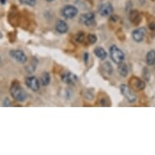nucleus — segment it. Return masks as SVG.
Segmentation results:
<instances>
[{
	"label": "nucleus",
	"instance_id": "4be33fe9",
	"mask_svg": "<svg viewBox=\"0 0 155 155\" xmlns=\"http://www.w3.org/2000/svg\"><path fill=\"white\" fill-rule=\"evenodd\" d=\"M84 39V34L83 33H78V35L76 37V41H80V42H81Z\"/></svg>",
	"mask_w": 155,
	"mask_h": 155
},
{
	"label": "nucleus",
	"instance_id": "2eb2a0df",
	"mask_svg": "<svg viewBox=\"0 0 155 155\" xmlns=\"http://www.w3.org/2000/svg\"><path fill=\"white\" fill-rule=\"evenodd\" d=\"M94 54L97 58H99L101 59H105L107 56L106 51L102 47H97V48L94 49Z\"/></svg>",
	"mask_w": 155,
	"mask_h": 155
},
{
	"label": "nucleus",
	"instance_id": "ddd939ff",
	"mask_svg": "<svg viewBox=\"0 0 155 155\" xmlns=\"http://www.w3.org/2000/svg\"><path fill=\"white\" fill-rule=\"evenodd\" d=\"M130 21H132L134 25H138L140 22V13L138 12L137 11L133 10L130 12L129 15Z\"/></svg>",
	"mask_w": 155,
	"mask_h": 155
},
{
	"label": "nucleus",
	"instance_id": "4468645a",
	"mask_svg": "<svg viewBox=\"0 0 155 155\" xmlns=\"http://www.w3.org/2000/svg\"><path fill=\"white\" fill-rule=\"evenodd\" d=\"M146 64L149 66H152L155 64V51L151 50L147 53L146 55Z\"/></svg>",
	"mask_w": 155,
	"mask_h": 155
},
{
	"label": "nucleus",
	"instance_id": "f3484780",
	"mask_svg": "<svg viewBox=\"0 0 155 155\" xmlns=\"http://www.w3.org/2000/svg\"><path fill=\"white\" fill-rule=\"evenodd\" d=\"M50 81H51V76H50V74L48 72H43L41 74V82L42 85H44V86L48 85L50 84Z\"/></svg>",
	"mask_w": 155,
	"mask_h": 155
},
{
	"label": "nucleus",
	"instance_id": "393cba45",
	"mask_svg": "<svg viewBox=\"0 0 155 155\" xmlns=\"http://www.w3.org/2000/svg\"><path fill=\"white\" fill-rule=\"evenodd\" d=\"M149 27L151 30H155V23H150L149 25Z\"/></svg>",
	"mask_w": 155,
	"mask_h": 155
},
{
	"label": "nucleus",
	"instance_id": "6e6552de",
	"mask_svg": "<svg viewBox=\"0 0 155 155\" xmlns=\"http://www.w3.org/2000/svg\"><path fill=\"white\" fill-rule=\"evenodd\" d=\"M146 30L145 28H136L132 33V39L137 42H141L144 40Z\"/></svg>",
	"mask_w": 155,
	"mask_h": 155
},
{
	"label": "nucleus",
	"instance_id": "f8f14e48",
	"mask_svg": "<svg viewBox=\"0 0 155 155\" xmlns=\"http://www.w3.org/2000/svg\"><path fill=\"white\" fill-rule=\"evenodd\" d=\"M55 29L58 33H65L68 30V24L65 21H59L56 23Z\"/></svg>",
	"mask_w": 155,
	"mask_h": 155
},
{
	"label": "nucleus",
	"instance_id": "0eeeda50",
	"mask_svg": "<svg viewBox=\"0 0 155 155\" xmlns=\"http://www.w3.org/2000/svg\"><path fill=\"white\" fill-rule=\"evenodd\" d=\"M95 16L93 13H84L80 16L81 23L86 26H91L94 24Z\"/></svg>",
	"mask_w": 155,
	"mask_h": 155
},
{
	"label": "nucleus",
	"instance_id": "1a4fd4ad",
	"mask_svg": "<svg viewBox=\"0 0 155 155\" xmlns=\"http://www.w3.org/2000/svg\"><path fill=\"white\" fill-rule=\"evenodd\" d=\"M26 85L34 92H37L39 89V81L35 76H29L25 80Z\"/></svg>",
	"mask_w": 155,
	"mask_h": 155
},
{
	"label": "nucleus",
	"instance_id": "9b49d317",
	"mask_svg": "<svg viewBox=\"0 0 155 155\" xmlns=\"http://www.w3.org/2000/svg\"><path fill=\"white\" fill-rule=\"evenodd\" d=\"M130 83L132 85V87L137 90H143L145 88V82L141 80L138 79V78H132Z\"/></svg>",
	"mask_w": 155,
	"mask_h": 155
},
{
	"label": "nucleus",
	"instance_id": "423d86ee",
	"mask_svg": "<svg viewBox=\"0 0 155 155\" xmlns=\"http://www.w3.org/2000/svg\"><path fill=\"white\" fill-rule=\"evenodd\" d=\"M98 12L102 16H108L111 15L113 12V7L111 3H103L100 4L98 7Z\"/></svg>",
	"mask_w": 155,
	"mask_h": 155
},
{
	"label": "nucleus",
	"instance_id": "a211bd4d",
	"mask_svg": "<svg viewBox=\"0 0 155 155\" xmlns=\"http://www.w3.org/2000/svg\"><path fill=\"white\" fill-rule=\"evenodd\" d=\"M102 68L104 69V71H106L107 73L109 74V75H110V74L112 73V67L111 65L110 64L109 62H106V63H104V64L102 65Z\"/></svg>",
	"mask_w": 155,
	"mask_h": 155
},
{
	"label": "nucleus",
	"instance_id": "bb28decb",
	"mask_svg": "<svg viewBox=\"0 0 155 155\" xmlns=\"http://www.w3.org/2000/svg\"><path fill=\"white\" fill-rule=\"evenodd\" d=\"M46 1H47V2H53L54 0H46Z\"/></svg>",
	"mask_w": 155,
	"mask_h": 155
},
{
	"label": "nucleus",
	"instance_id": "f03ea898",
	"mask_svg": "<svg viewBox=\"0 0 155 155\" xmlns=\"http://www.w3.org/2000/svg\"><path fill=\"white\" fill-rule=\"evenodd\" d=\"M110 58L114 63L116 64H120L124 62V54L118 46H113L110 48Z\"/></svg>",
	"mask_w": 155,
	"mask_h": 155
},
{
	"label": "nucleus",
	"instance_id": "a878e982",
	"mask_svg": "<svg viewBox=\"0 0 155 155\" xmlns=\"http://www.w3.org/2000/svg\"><path fill=\"white\" fill-rule=\"evenodd\" d=\"M0 2H1V3H3V4H5L6 0H0Z\"/></svg>",
	"mask_w": 155,
	"mask_h": 155
},
{
	"label": "nucleus",
	"instance_id": "39448f33",
	"mask_svg": "<svg viewBox=\"0 0 155 155\" xmlns=\"http://www.w3.org/2000/svg\"><path fill=\"white\" fill-rule=\"evenodd\" d=\"M10 55L12 57L13 59H15V60L21 64H25L27 61V56L24 51H21V50H12L10 51Z\"/></svg>",
	"mask_w": 155,
	"mask_h": 155
},
{
	"label": "nucleus",
	"instance_id": "5701e85b",
	"mask_svg": "<svg viewBox=\"0 0 155 155\" xmlns=\"http://www.w3.org/2000/svg\"><path fill=\"white\" fill-rule=\"evenodd\" d=\"M3 107H10L11 106L10 100L8 99V98H5L3 102Z\"/></svg>",
	"mask_w": 155,
	"mask_h": 155
},
{
	"label": "nucleus",
	"instance_id": "20e7f679",
	"mask_svg": "<svg viewBox=\"0 0 155 155\" xmlns=\"http://www.w3.org/2000/svg\"><path fill=\"white\" fill-rule=\"evenodd\" d=\"M78 13V9L71 5H67L62 9V15L66 19H71L74 18Z\"/></svg>",
	"mask_w": 155,
	"mask_h": 155
},
{
	"label": "nucleus",
	"instance_id": "aec40b11",
	"mask_svg": "<svg viewBox=\"0 0 155 155\" xmlns=\"http://www.w3.org/2000/svg\"><path fill=\"white\" fill-rule=\"evenodd\" d=\"M22 4H25V5H28L33 7L36 4V1L37 0H19Z\"/></svg>",
	"mask_w": 155,
	"mask_h": 155
},
{
	"label": "nucleus",
	"instance_id": "7ed1b4c3",
	"mask_svg": "<svg viewBox=\"0 0 155 155\" xmlns=\"http://www.w3.org/2000/svg\"><path fill=\"white\" fill-rule=\"evenodd\" d=\"M120 91L121 94L127 98V100L129 102H134L137 100V96L136 94L132 91V89L127 86V84H121L120 85Z\"/></svg>",
	"mask_w": 155,
	"mask_h": 155
},
{
	"label": "nucleus",
	"instance_id": "cd10ccee",
	"mask_svg": "<svg viewBox=\"0 0 155 155\" xmlns=\"http://www.w3.org/2000/svg\"><path fill=\"white\" fill-rule=\"evenodd\" d=\"M0 65H1V57H0Z\"/></svg>",
	"mask_w": 155,
	"mask_h": 155
},
{
	"label": "nucleus",
	"instance_id": "9d476101",
	"mask_svg": "<svg viewBox=\"0 0 155 155\" xmlns=\"http://www.w3.org/2000/svg\"><path fill=\"white\" fill-rule=\"evenodd\" d=\"M77 80V76L71 72H65L62 75V81L66 84H74Z\"/></svg>",
	"mask_w": 155,
	"mask_h": 155
},
{
	"label": "nucleus",
	"instance_id": "6ab92c4d",
	"mask_svg": "<svg viewBox=\"0 0 155 155\" xmlns=\"http://www.w3.org/2000/svg\"><path fill=\"white\" fill-rule=\"evenodd\" d=\"M142 76L144 77V79H145V81H149L150 80V71L147 68H144V69H143Z\"/></svg>",
	"mask_w": 155,
	"mask_h": 155
},
{
	"label": "nucleus",
	"instance_id": "f257e3e1",
	"mask_svg": "<svg viewBox=\"0 0 155 155\" xmlns=\"http://www.w3.org/2000/svg\"><path fill=\"white\" fill-rule=\"evenodd\" d=\"M11 94L18 102H25L27 99L26 92L19 84H12L11 88Z\"/></svg>",
	"mask_w": 155,
	"mask_h": 155
},
{
	"label": "nucleus",
	"instance_id": "b1692460",
	"mask_svg": "<svg viewBox=\"0 0 155 155\" xmlns=\"http://www.w3.org/2000/svg\"><path fill=\"white\" fill-rule=\"evenodd\" d=\"M88 59H89V54L84 53V63H85V64H87V62H88Z\"/></svg>",
	"mask_w": 155,
	"mask_h": 155
},
{
	"label": "nucleus",
	"instance_id": "dca6fc26",
	"mask_svg": "<svg viewBox=\"0 0 155 155\" xmlns=\"http://www.w3.org/2000/svg\"><path fill=\"white\" fill-rule=\"evenodd\" d=\"M118 71H119V74L120 76H123V77H126L128 74V68H127V65L125 64H123V63L119 64Z\"/></svg>",
	"mask_w": 155,
	"mask_h": 155
},
{
	"label": "nucleus",
	"instance_id": "412c9836",
	"mask_svg": "<svg viewBox=\"0 0 155 155\" xmlns=\"http://www.w3.org/2000/svg\"><path fill=\"white\" fill-rule=\"evenodd\" d=\"M88 41L90 44H94L97 41V37L94 34H89L88 36Z\"/></svg>",
	"mask_w": 155,
	"mask_h": 155
}]
</instances>
